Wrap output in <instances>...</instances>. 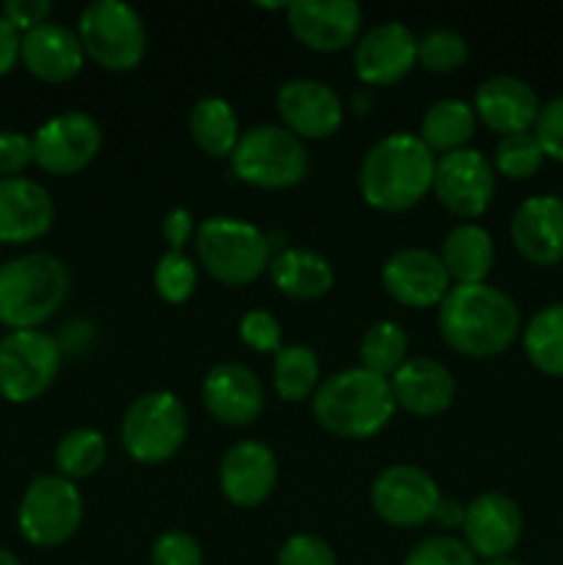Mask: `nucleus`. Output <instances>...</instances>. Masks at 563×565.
I'll return each mask as SVG.
<instances>
[{
    "instance_id": "f257e3e1",
    "label": "nucleus",
    "mask_w": 563,
    "mask_h": 565,
    "mask_svg": "<svg viewBox=\"0 0 563 565\" xmlns=\"http://www.w3.org/2000/svg\"><path fill=\"white\" fill-rule=\"evenodd\" d=\"M442 340L469 359H495L517 342L522 312L500 287L453 285L439 303Z\"/></svg>"
},
{
    "instance_id": "f03ea898",
    "label": "nucleus",
    "mask_w": 563,
    "mask_h": 565,
    "mask_svg": "<svg viewBox=\"0 0 563 565\" xmlns=\"http://www.w3.org/2000/svg\"><path fill=\"white\" fill-rule=\"evenodd\" d=\"M436 154L414 132H390L364 152L359 191L373 210L406 213L434 188Z\"/></svg>"
},
{
    "instance_id": "7ed1b4c3",
    "label": "nucleus",
    "mask_w": 563,
    "mask_h": 565,
    "mask_svg": "<svg viewBox=\"0 0 563 565\" xmlns=\"http://www.w3.org/2000/svg\"><path fill=\"white\" fill-rule=\"evenodd\" d=\"M395 408L390 379L364 367L329 375L312 395L318 425L340 439H370L390 425Z\"/></svg>"
},
{
    "instance_id": "20e7f679",
    "label": "nucleus",
    "mask_w": 563,
    "mask_h": 565,
    "mask_svg": "<svg viewBox=\"0 0 563 565\" xmlns=\"http://www.w3.org/2000/svg\"><path fill=\"white\" fill-rule=\"evenodd\" d=\"M72 287L70 268L47 252H28L0 265V326L11 331L47 323Z\"/></svg>"
},
{
    "instance_id": "39448f33",
    "label": "nucleus",
    "mask_w": 563,
    "mask_h": 565,
    "mask_svg": "<svg viewBox=\"0 0 563 565\" xmlns=\"http://www.w3.org/2000/svg\"><path fill=\"white\" fill-rule=\"evenodd\" d=\"M193 248L208 276L226 287L252 285L270 265L268 237L254 224L232 215L204 218L193 235Z\"/></svg>"
},
{
    "instance_id": "423d86ee",
    "label": "nucleus",
    "mask_w": 563,
    "mask_h": 565,
    "mask_svg": "<svg viewBox=\"0 0 563 565\" xmlns=\"http://www.w3.org/2000/svg\"><path fill=\"white\" fill-rule=\"evenodd\" d=\"M232 174L252 188L285 191L309 174L307 143L282 125H254L241 132L235 152L230 154Z\"/></svg>"
},
{
    "instance_id": "0eeeda50",
    "label": "nucleus",
    "mask_w": 563,
    "mask_h": 565,
    "mask_svg": "<svg viewBox=\"0 0 563 565\" xmlns=\"http://www.w3.org/2000/svg\"><path fill=\"white\" fill-rule=\"evenodd\" d=\"M77 39L86 58L105 72H130L147 55V25L125 0H94L77 17Z\"/></svg>"
},
{
    "instance_id": "6e6552de",
    "label": "nucleus",
    "mask_w": 563,
    "mask_h": 565,
    "mask_svg": "<svg viewBox=\"0 0 563 565\" xmlns=\"http://www.w3.org/2000/svg\"><path fill=\"white\" fill-rule=\"evenodd\" d=\"M119 436L132 461L147 467L169 461L188 439L185 403L174 392H144L127 406Z\"/></svg>"
},
{
    "instance_id": "1a4fd4ad",
    "label": "nucleus",
    "mask_w": 563,
    "mask_h": 565,
    "mask_svg": "<svg viewBox=\"0 0 563 565\" xmlns=\"http://www.w3.org/2000/svg\"><path fill=\"white\" fill-rule=\"evenodd\" d=\"M83 494L61 475H42L31 480L17 508V527L31 546H61L81 530Z\"/></svg>"
},
{
    "instance_id": "9d476101",
    "label": "nucleus",
    "mask_w": 563,
    "mask_h": 565,
    "mask_svg": "<svg viewBox=\"0 0 563 565\" xmlns=\"http://www.w3.org/2000/svg\"><path fill=\"white\" fill-rule=\"evenodd\" d=\"M61 367V345L39 329L9 331L0 337V397L33 403L53 386Z\"/></svg>"
},
{
    "instance_id": "9b49d317",
    "label": "nucleus",
    "mask_w": 563,
    "mask_h": 565,
    "mask_svg": "<svg viewBox=\"0 0 563 565\" xmlns=\"http://www.w3.org/2000/svg\"><path fill=\"white\" fill-rule=\"evenodd\" d=\"M33 163L53 177L86 169L103 149V127L86 110H66L44 121L31 136Z\"/></svg>"
},
{
    "instance_id": "f8f14e48",
    "label": "nucleus",
    "mask_w": 563,
    "mask_h": 565,
    "mask_svg": "<svg viewBox=\"0 0 563 565\" xmlns=\"http://www.w3.org/2000/svg\"><path fill=\"white\" fill-rule=\"evenodd\" d=\"M439 502L436 480L414 463H392L370 486V505L392 527H423L434 519Z\"/></svg>"
},
{
    "instance_id": "ddd939ff",
    "label": "nucleus",
    "mask_w": 563,
    "mask_h": 565,
    "mask_svg": "<svg viewBox=\"0 0 563 565\" xmlns=\"http://www.w3.org/2000/svg\"><path fill=\"white\" fill-rule=\"evenodd\" d=\"M439 204L458 218H478L491 207L497 193V171L478 149H456L436 158L434 188Z\"/></svg>"
},
{
    "instance_id": "4468645a",
    "label": "nucleus",
    "mask_w": 563,
    "mask_h": 565,
    "mask_svg": "<svg viewBox=\"0 0 563 565\" xmlns=\"http://www.w3.org/2000/svg\"><path fill=\"white\" fill-rule=\"evenodd\" d=\"M276 114L282 127L301 141H323L342 127L346 108L334 88L315 77H293L276 92Z\"/></svg>"
},
{
    "instance_id": "2eb2a0df",
    "label": "nucleus",
    "mask_w": 563,
    "mask_h": 565,
    "mask_svg": "<svg viewBox=\"0 0 563 565\" xmlns=\"http://www.w3.org/2000/svg\"><path fill=\"white\" fill-rule=\"evenodd\" d=\"M417 64V36L406 22H379L353 47V72L364 86H395Z\"/></svg>"
},
{
    "instance_id": "dca6fc26",
    "label": "nucleus",
    "mask_w": 563,
    "mask_h": 565,
    "mask_svg": "<svg viewBox=\"0 0 563 565\" xmlns=\"http://www.w3.org/2000/svg\"><path fill=\"white\" fill-rule=\"evenodd\" d=\"M287 25L304 47L340 53L359 42L362 6L353 0H296L287 3Z\"/></svg>"
},
{
    "instance_id": "f3484780",
    "label": "nucleus",
    "mask_w": 563,
    "mask_h": 565,
    "mask_svg": "<svg viewBox=\"0 0 563 565\" xmlns=\"http://www.w3.org/2000/svg\"><path fill=\"white\" fill-rule=\"evenodd\" d=\"M464 544L478 561L511 555L524 535V516L502 491H484L464 508Z\"/></svg>"
},
{
    "instance_id": "a211bd4d",
    "label": "nucleus",
    "mask_w": 563,
    "mask_h": 565,
    "mask_svg": "<svg viewBox=\"0 0 563 565\" xmlns=\"http://www.w3.org/2000/svg\"><path fill=\"white\" fill-rule=\"evenodd\" d=\"M381 285L392 301L412 309L439 307L453 281L445 263L431 248H401L381 268Z\"/></svg>"
},
{
    "instance_id": "6ab92c4d",
    "label": "nucleus",
    "mask_w": 563,
    "mask_h": 565,
    "mask_svg": "<svg viewBox=\"0 0 563 565\" xmlns=\"http://www.w3.org/2000/svg\"><path fill=\"white\" fill-rule=\"evenodd\" d=\"M279 463L274 450L257 439H243L224 452L219 467L221 494L237 508H257L274 494Z\"/></svg>"
},
{
    "instance_id": "aec40b11",
    "label": "nucleus",
    "mask_w": 563,
    "mask_h": 565,
    "mask_svg": "<svg viewBox=\"0 0 563 565\" xmlns=\"http://www.w3.org/2000/svg\"><path fill=\"white\" fill-rule=\"evenodd\" d=\"M202 401L210 417L243 428L263 414L265 392L257 373L241 362H221L202 381Z\"/></svg>"
},
{
    "instance_id": "412c9836",
    "label": "nucleus",
    "mask_w": 563,
    "mask_h": 565,
    "mask_svg": "<svg viewBox=\"0 0 563 565\" xmlns=\"http://www.w3.org/2000/svg\"><path fill=\"white\" fill-rule=\"evenodd\" d=\"M475 116L497 136L530 132L541 114V99L528 81L513 75H495L475 92Z\"/></svg>"
},
{
    "instance_id": "4be33fe9",
    "label": "nucleus",
    "mask_w": 563,
    "mask_h": 565,
    "mask_svg": "<svg viewBox=\"0 0 563 565\" xmlns=\"http://www.w3.org/2000/svg\"><path fill=\"white\" fill-rule=\"evenodd\" d=\"M511 243L539 268L563 263V202L552 193L524 199L511 218Z\"/></svg>"
},
{
    "instance_id": "5701e85b",
    "label": "nucleus",
    "mask_w": 563,
    "mask_h": 565,
    "mask_svg": "<svg viewBox=\"0 0 563 565\" xmlns=\"http://www.w3.org/2000/svg\"><path fill=\"white\" fill-rule=\"evenodd\" d=\"M55 221V202L44 185L28 177L0 180V243L22 246L50 232Z\"/></svg>"
},
{
    "instance_id": "b1692460",
    "label": "nucleus",
    "mask_w": 563,
    "mask_h": 565,
    "mask_svg": "<svg viewBox=\"0 0 563 565\" xmlns=\"http://www.w3.org/2000/svg\"><path fill=\"white\" fill-rule=\"evenodd\" d=\"M83 44L77 31L61 22H44L20 39V64L44 83H66L83 70Z\"/></svg>"
},
{
    "instance_id": "393cba45",
    "label": "nucleus",
    "mask_w": 563,
    "mask_h": 565,
    "mask_svg": "<svg viewBox=\"0 0 563 565\" xmlns=\"http://www.w3.org/2000/svg\"><path fill=\"white\" fill-rule=\"evenodd\" d=\"M392 395L403 412L414 417L445 414L456 401V379L442 362L428 356H408V362L390 379Z\"/></svg>"
},
{
    "instance_id": "a878e982",
    "label": "nucleus",
    "mask_w": 563,
    "mask_h": 565,
    "mask_svg": "<svg viewBox=\"0 0 563 565\" xmlns=\"http://www.w3.org/2000/svg\"><path fill=\"white\" fill-rule=\"evenodd\" d=\"M268 274L276 290L296 301H315L334 287V268L315 248H282L276 257H270Z\"/></svg>"
},
{
    "instance_id": "bb28decb",
    "label": "nucleus",
    "mask_w": 563,
    "mask_h": 565,
    "mask_svg": "<svg viewBox=\"0 0 563 565\" xmlns=\"http://www.w3.org/2000/svg\"><path fill=\"white\" fill-rule=\"evenodd\" d=\"M442 263L453 285H484L495 268V241L480 224H458L442 243Z\"/></svg>"
},
{
    "instance_id": "cd10ccee",
    "label": "nucleus",
    "mask_w": 563,
    "mask_h": 565,
    "mask_svg": "<svg viewBox=\"0 0 563 565\" xmlns=\"http://www.w3.org/2000/svg\"><path fill=\"white\" fill-rule=\"evenodd\" d=\"M475 127H478V116H475L472 105L450 97L436 99L419 121V141L434 154L456 152V149L467 147L469 138L475 136Z\"/></svg>"
},
{
    "instance_id": "c85d7f7f",
    "label": "nucleus",
    "mask_w": 563,
    "mask_h": 565,
    "mask_svg": "<svg viewBox=\"0 0 563 565\" xmlns=\"http://www.w3.org/2000/svg\"><path fill=\"white\" fill-rule=\"evenodd\" d=\"M188 130L193 143L210 158H230L241 141L235 108L221 97L196 99L188 116Z\"/></svg>"
},
{
    "instance_id": "c756f323",
    "label": "nucleus",
    "mask_w": 563,
    "mask_h": 565,
    "mask_svg": "<svg viewBox=\"0 0 563 565\" xmlns=\"http://www.w3.org/2000/svg\"><path fill=\"white\" fill-rule=\"evenodd\" d=\"M528 362L550 379H563V301L546 303L524 326Z\"/></svg>"
},
{
    "instance_id": "7c9ffc66",
    "label": "nucleus",
    "mask_w": 563,
    "mask_h": 565,
    "mask_svg": "<svg viewBox=\"0 0 563 565\" xmlns=\"http://www.w3.org/2000/svg\"><path fill=\"white\" fill-rule=\"evenodd\" d=\"M320 386V359L309 345H282L274 353V390L282 401L301 403Z\"/></svg>"
},
{
    "instance_id": "2f4dec72",
    "label": "nucleus",
    "mask_w": 563,
    "mask_h": 565,
    "mask_svg": "<svg viewBox=\"0 0 563 565\" xmlns=\"http://www.w3.org/2000/svg\"><path fill=\"white\" fill-rule=\"evenodd\" d=\"M359 362H362L359 367L392 379L408 362V337L403 326L392 320H379L370 326L359 342Z\"/></svg>"
},
{
    "instance_id": "473e14b6",
    "label": "nucleus",
    "mask_w": 563,
    "mask_h": 565,
    "mask_svg": "<svg viewBox=\"0 0 563 565\" xmlns=\"http://www.w3.org/2000/svg\"><path fill=\"white\" fill-rule=\"evenodd\" d=\"M55 469L66 480H83L97 472L108 458V441L97 428H75L55 447Z\"/></svg>"
},
{
    "instance_id": "72a5a7b5",
    "label": "nucleus",
    "mask_w": 563,
    "mask_h": 565,
    "mask_svg": "<svg viewBox=\"0 0 563 565\" xmlns=\"http://www.w3.org/2000/svg\"><path fill=\"white\" fill-rule=\"evenodd\" d=\"M544 149H541L535 132H513V136H502L495 147V166L497 174L508 177V180H528L535 171L544 166Z\"/></svg>"
},
{
    "instance_id": "f704fd0d",
    "label": "nucleus",
    "mask_w": 563,
    "mask_h": 565,
    "mask_svg": "<svg viewBox=\"0 0 563 565\" xmlns=\"http://www.w3.org/2000/svg\"><path fill=\"white\" fill-rule=\"evenodd\" d=\"M469 61L467 39L450 28H436L417 39V64L436 75H450Z\"/></svg>"
},
{
    "instance_id": "c9c22d12",
    "label": "nucleus",
    "mask_w": 563,
    "mask_h": 565,
    "mask_svg": "<svg viewBox=\"0 0 563 565\" xmlns=\"http://www.w3.org/2000/svg\"><path fill=\"white\" fill-rule=\"evenodd\" d=\"M155 290L166 303H185L193 296L199 281L196 263L185 252H166L155 265Z\"/></svg>"
},
{
    "instance_id": "e433bc0d",
    "label": "nucleus",
    "mask_w": 563,
    "mask_h": 565,
    "mask_svg": "<svg viewBox=\"0 0 563 565\" xmlns=\"http://www.w3.org/2000/svg\"><path fill=\"white\" fill-rule=\"evenodd\" d=\"M403 565H480L464 539L456 535H428L408 550Z\"/></svg>"
},
{
    "instance_id": "4c0bfd02",
    "label": "nucleus",
    "mask_w": 563,
    "mask_h": 565,
    "mask_svg": "<svg viewBox=\"0 0 563 565\" xmlns=\"http://www.w3.org/2000/svg\"><path fill=\"white\" fill-rule=\"evenodd\" d=\"M204 555L199 541L182 530H166L149 550V565H202Z\"/></svg>"
},
{
    "instance_id": "58836bf2",
    "label": "nucleus",
    "mask_w": 563,
    "mask_h": 565,
    "mask_svg": "<svg viewBox=\"0 0 563 565\" xmlns=\"http://www.w3.org/2000/svg\"><path fill=\"white\" fill-rule=\"evenodd\" d=\"M243 345L257 353H276L282 348V323L268 309H252L237 323Z\"/></svg>"
},
{
    "instance_id": "ea45409f",
    "label": "nucleus",
    "mask_w": 563,
    "mask_h": 565,
    "mask_svg": "<svg viewBox=\"0 0 563 565\" xmlns=\"http://www.w3.org/2000/svg\"><path fill=\"white\" fill-rule=\"evenodd\" d=\"M276 565H337V555L320 535L296 533L279 546Z\"/></svg>"
},
{
    "instance_id": "a19ab883",
    "label": "nucleus",
    "mask_w": 563,
    "mask_h": 565,
    "mask_svg": "<svg viewBox=\"0 0 563 565\" xmlns=\"http://www.w3.org/2000/svg\"><path fill=\"white\" fill-rule=\"evenodd\" d=\"M533 132L539 138L541 149H544V158L563 163V97H555L546 105H541Z\"/></svg>"
},
{
    "instance_id": "79ce46f5",
    "label": "nucleus",
    "mask_w": 563,
    "mask_h": 565,
    "mask_svg": "<svg viewBox=\"0 0 563 565\" xmlns=\"http://www.w3.org/2000/svg\"><path fill=\"white\" fill-rule=\"evenodd\" d=\"M31 163H33L31 136L17 130L0 132V180H6V177H20Z\"/></svg>"
},
{
    "instance_id": "37998d69",
    "label": "nucleus",
    "mask_w": 563,
    "mask_h": 565,
    "mask_svg": "<svg viewBox=\"0 0 563 565\" xmlns=\"http://www.w3.org/2000/svg\"><path fill=\"white\" fill-rule=\"evenodd\" d=\"M50 11H53V3H50V0H9V3H3L0 14H3L17 31L28 33L33 31V28L44 25Z\"/></svg>"
},
{
    "instance_id": "c03bdc74",
    "label": "nucleus",
    "mask_w": 563,
    "mask_h": 565,
    "mask_svg": "<svg viewBox=\"0 0 563 565\" xmlns=\"http://www.w3.org/2000/svg\"><path fill=\"white\" fill-rule=\"evenodd\" d=\"M196 235V226H193L191 210L185 207H171L163 215V237L169 243L171 252H182V248L191 243V237Z\"/></svg>"
},
{
    "instance_id": "a18cd8bd",
    "label": "nucleus",
    "mask_w": 563,
    "mask_h": 565,
    "mask_svg": "<svg viewBox=\"0 0 563 565\" xmlns=\"http://www.w3.org/2000/svg\"><path fill=\"white\" fill-rule=\"evenodd\" d=\"M20 39L22 33L0 14V77L9 75L20 61Z\"/></svg>"
},
{
    "instance_id": "49530a36",
    "label": "nucleus",
    "mask_w": 563,
    "mask_h": 565,
    "mask_svg": "<svg viewBox=\"0 0 563 565\" xmlns=\"http://www.w3.org/2000/svg\"><path fill=\"white\" fill-rule=\"evenodd\" d=\"M464 508H467V505H461V502H456V500H445V497H442V502H439V508H436L434 519L445 530L461 527V524H464Z\"/></svg>"
},
{
    "instance_id": "de8ad7c7",
    "label": "nucleus",
    "mask_w": 563,
    "mask_h": 565,
    "mask_svg": "<svg viewBox=\"0 0 563 565\" xmlns=\"http://www.w3.org/2000/svg\"><path fill=\"white\" fill-rule=\"evenodd\" d=\"M480 565H524V563L517 561V557L506 555V557H491V561H480Z\"/></svg>"
},
{
    "instance_id": "09e8293b",
    "label": "nucleus",
    "mask_w": 563,
    "mask_h": 565,
    "mask_svg": "<svg viewBox=\"0 0 563 565\" xmlns=\"http://www.w3.org/2000/svg\"><path fill=\"white\" fill-rule=\"evenodd\" d=\"M0 565H22L17 561V555L11 550H6V546H0Z\"/></svg>"
},
{
    "instance_id": "8fccbe9b",
    "label": "nucleus",
    "mask_w": 563,
    "mask_h": 565,
    "mask_svg": "<svg viewBox=\"0 0 563 565\" xmlns=\"http://www.w3.org/2000/svg\"><path fill=\"white\" fill-rule=\"evenodd\" d=\"M561 202H563V193H561Z\"/></svg>"
}]
</instances>
